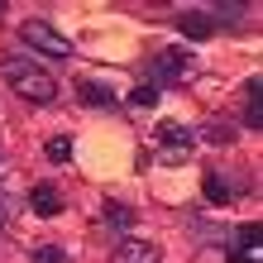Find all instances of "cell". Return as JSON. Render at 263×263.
Returning a JSON list of instances; mask_svg holds the SVG:
<instances>
[{
  "instance_id": "obj_19",
  "label": "cell",
  "mask_w": 263,
  "mask_h": 263,
  "mask_svg": "<svg viewBox=\"0 0 263 263\" xmlns=\"http://www.w3.org/2000/svg\"><path fill=\"white\" fill-rule=\"evenodd\" d=\"M0 177H5V163H0Z\"/></svg>"
},
{
  "instance_id": "obj_7",
  "label": "cell",
  "mask_w": 263,
  "mask_h": 263,
  "mask_svg": "<svg viewBox=\"0 0 263 263\" xmlns=\"http://www.w3.org/2000/svg\"><path fill=\"white\" fill-rule=\"evenodd\" d=\"M263 258V244H258V225H244L239 239L230 244V263H258Z\"/></svg>"
},
{
  "instance_id": "obj_14",
  "label": "cell",
  "mask_w": 263,
  "mask_h": 263,
  "mask_svg": "<svg viewBox=\"0 0 263 263\" xmlns=\"http://www.w3.org/2000/svg\"><path fill=\"white\" fill-rule=\"evenodd\" d=\"M48 158L53 163H67L72 158V139H48Z\"/></svg>"
},
{
  "instance_id": "obj_15",
  "label": "cell",
  "mask_w": 263,
  "mask_h": 263,
  "mask_svg": "<svg viewBox=\"0 0 263 263\" xmlns=\"http://www.w3.org/2000/svg\"><path fill=\"white\" fill-rule=\"evenodd\" d=\"M158 101V86H139V91H129V105H153Z\"/></svg>"
},
{
  "instance_id": "obj_13",
  "label": "cell",
  "mask_w": 263,
  "mask_h": 263,
  "mask_svg": "<svg viewBox=\"0 0 263 263\" xmlns=\"http://www.w3.org/2000/svg\"><path fill=\"white\" fill-rule=\"evenodd\" d=\"M215 14H211V24H239V10L244 5H211Z\"/></svg>"
},
{
  "instance_id": "obj_5",
  "label": "cell",
  "mask_w": 263,
  "mask_h": 263,
  "mask_svg": "<svg viewBox=\"0 0 263 263\" xmlns=\"http://www.w3.org/2000/svg\"><path fill=\"white\" fill-rule=\"evenodd\" d=\"M110 263H163V249L153 239H120Z\"/></svg>"
},
{
  "instance_id": "obj_6",
  "label": "cell",
  "mask_w": 263,
  "mask_h": 263,
  "mask_svg": "<svg viewBox=\"0 0 263 263\" xmlns=\"http://www.w3.org/2000/svg\"><path fill=\"white\" fill-rule=\"evenodd\" d=\"M29 211H34L39 220H53V215H63V192H58L53 182H39V187L29 192Z\"/></svg>"
},
{
  "instance_id": "obj_9",
  "label": "cell",
  "mask_w": 263,
  "mask_h": 263,
  "mask_svg": "<svg viewBox=\"0 0 263 263\" xmlns=\"http://www.w3.org/2000/svg\"><path fill=\"white\" fill-rule=\"evenodd\" d=\"M177 29L187 39H206V34H215V24H211V14L206 10H196V14H177Z\"/></svg>"
},
{
  "instance_id": "obj_12",
  "label": "cell",
  "mask_w": 263,
  "mask_h": 263,
  "mask_svg": "<svg viewBox=\"0 0 263 263\" xmlns=\"http://www.w3.org/2000/svg\"><path fill=\"white\" fill-rule=\"evenodd\" d=\"M201 139H211V144H230V139H235V129H230V120H211L206 129H196Z\"/></svg>"
},
{
  "instance_id": "obj_18",
  "label": "cell",
  "mask_w": 263,
  "mask_h": 263,
  "mask_svg": "<svg viewBox=\"0 0 263 263\" xmlns=\"http://www.w3.org/2000/svg\"><path fill=\"white\" fill-rule=\"evenodd\" d=\"M0 225H5V196H0Z\"/></svg>"
},
{
  "instance_id": "obj_16",
  "label": "cell",
  "mask_w": 263,
  "mask_h": 263,
  "mask_svg": "<svg viewBox=\"0 0 263 263\" xmlns=\"http://www.w3.org/2000/svg\"><path fill=\"white\" fill-rule=\"evenodd\" d=\"M206 196H211V201H225V196H230V187H225L220 177H211V182H206Z\"/></svg>"
},
{
  "instance_id": "obj_11",
  "label": "cell",
  "mask_w": 263,
  "mask_h": 263,
  "mask_svg": "<svg viewBox=\"0 0 263 263\" xmlns=\"http://www.w3.org/2000/svg\"><path fill=\"white\" fill-rule=\"evenodd\" d=\"M105 225L129 230V225H134V211H129V206H120V201H105Z\"/></svg>"
},
{
  "instance_id": "obj_4",
  "label": "cell",
  "mask_w": 263,
  "mask_h": 263,
  "mask_svg": "<svg viewBox=\"0 0 263 263\" xmlns=\"http://www.w3.org/2000/svg\"><path fill=\"white\" fill-rule=\"evenodd\" d=\"M153 139L167 148V163H182V153H187L192 144H196V129H187V125H177V120H163L158 129H153Z\"/></svg>"
},
{
  "instance_id": "obj_1",
  "label": "cell",
  "mask_w": 263,
  "mask_h": 263,
  "mask_svg": "<svg viewBox=\"0 0 263 263\" xmlns=\"http://www.w3.org/2000/svg\"><path fill=\"white\" fill-rule=\"evenodd\" d=\"M0 77H5V86L20 101H29V105H48L58 96V82L43 72V63H34V58H24V53L0 58Z\"/></svg>"
},
{
  "instance_id": "obj_2",
  "label": "cell",
  "mask_w": 263,
  "mask_h": 263,
  "mask_svg": "<svg viewBox=\"0 0 263 263\" xmlns=\"http://www.w3.org/2000/svg\"><path fill=\"white\" fill-rule=\"evenodd\" d=\"M20 39L29 43V48H39L43 58H58V63H67V58H72V43L58 34L48 20H24L20 24Z\"/></svg>"
},
{
  "instance_id": "obj_3",
  "label": "cell",
  "mask_w": 263,
  "mask_h": 263,
  "mask_svg": "<svg viewBox=\"0 0 263 263\" xmlns=\"http://www.w3.org/2000/svg\"><path fill=\"white\" fill-rule=\"evenodd\" d=\"M148 72H153V82L148 86H173V82H182V77H192L196 72V58L192 53H158V58H153V63H148Z\"/></svg>"
},
{
  "instance_id": "obj_8",
  "label": "cell",
  "mask_w": 263,
  "mask_h": 263,
  "mask_svg": "<svg viewBox=\"0 0 263 263\" xmlns=\"http://www.w3.org/2000/svg\"><path fill=\"white\" fill-rule=\"evenodd\" d=\"M77 101L82 105H96V110H110L120 101V91H110L105 82H77Z\"/></svg>"
},
{
  "instance_id": "obj_10",
  "label": "cell",
  "mask_w": 263,
  "mask_h": 263,
  "mask_svg": "<svg viewBox=\"0 0 263 263\" xmlns=\"http://www.w3.org/2000/svg\"><path fill=\"white\" fill-rule=\"evenodd\" d=\"M244 125H263V91H258V82H249V105H244Z\"/></svg>"
},
{
  "instance_id": "obj_17",
  "label": "cell",
  "mask_w": 263,
  "mask_h": 263,
  "mask_svg": "<svg viewBox=\"0 0 263 263\" xmlns=\"http://www.w3.org/2000/svg\"><path fill=\"white\" fill-rule=\"evenodd\" d=\"M34 263H63V249H53V244H48V249L34 254Z\"/></svg>"
}]
</instances>
